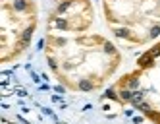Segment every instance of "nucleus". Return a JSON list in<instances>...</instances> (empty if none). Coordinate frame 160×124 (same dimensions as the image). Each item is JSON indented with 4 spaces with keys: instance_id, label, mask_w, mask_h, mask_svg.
<instances>
[{
    "instance_id": "4",
    "label": "nucleus",
    "mask_w": 160,
    "mask_h": 124,
    "mask_svg": "<svg viewBox=\"0 0 160 124\" xmlns=\"http://www.w3.org/2000/svg\"><path fill=\"white\" fill-rule=\"evenodd\" d=\"M156 35H160V25L158 27H152V31H151V37H156Z\"/></svg>"
},
{
    "instance_id": "3",
    "label": "nucleus",
    "mask_w": 160,
    "mask_h": 124,
    "mask_svg": "<svg viewBox=\"0 0 160 124\" xmlns=\"http://www.w3.org/2000/svg\"><path fill=\"white\" fill-rule=\"evenodd\" d=\"M116 35H118V37H127V31H125V29H118V31H116Z\"/></svg>"
},
{
    "instance_id": "1",
    "label": "nucleus",
    "mask_w": 160,
    "mask_h": 124,
    "mask_svg": "<svg viewBox=\"0 0 160 124\" xmlns=\"http://www.w3.org/2000/svg\"><path fill=\"white\" fill-rule=\"evenodd\" d=\"M143 101V93L141 91H133V97H131V103H135V105H139Z\"/></svg>"
},
{
    "instance_id": "2",
    "label": "nucleus",
    "mask_w": 160,
    "mask_h": 124,
    "mask_svg": "<svg viewBox=\"0 0 160 124\" xmlns=\"http://www.w3.org/2000/svg\"><path fill=\"white\" fill-rule=\"evenodd\" d=\"M120 97H121L123 101H131V97H133V93L125 89V91H121V93H120Z\"/></svg>"
}]
</instances>
